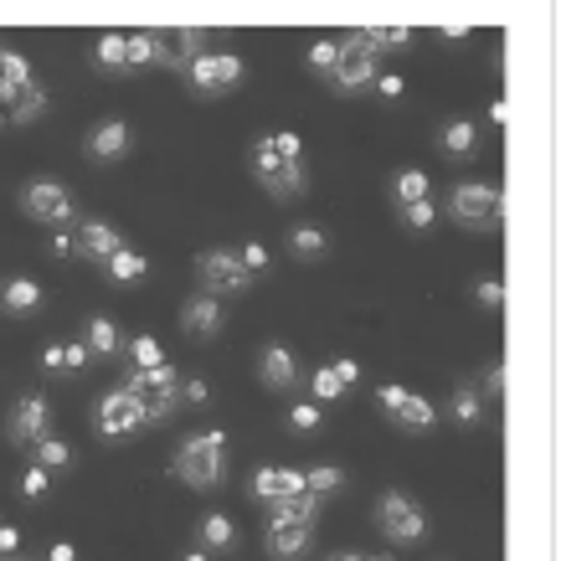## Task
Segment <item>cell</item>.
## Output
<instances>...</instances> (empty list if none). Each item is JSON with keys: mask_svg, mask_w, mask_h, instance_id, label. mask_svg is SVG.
<instances>
[{"mask_svg": "<svg viewBox=\"0 0 561 561\" xmlns=\"http://www.w3.org/2000/svg\"><path fill=\"white\" fill-rule=\"evenodd\" d=\"M248 165H253V175L268 186V196H299V191H305V165H299V160H284V154L273 150L268 135L253 145V160H248Z\"/></svg>", "mask_w": 561, "mask_h": 561, "instance_id": "277c9868", "label": "cell"}, {"mask_svg": "<svg viewBox=\"0 0 561 561\" xmlns=\"http://www.w3.org/2000/svg\"><path fill=\"white\" fill-rule=\"evenodd\" d=\"M99 68H103V72H114V68H124V36H119V32H108V36H99Z\"/></svg>", "mask_w": 561, "mask_h": 561, "instance_id": "1f68e13d", "label": "cell"}, {"mask_svg": "<svg viewBox=\"0 0 561 561\" xmlns=\"http://www.w3.org/2000/svg\"><path fill=\"white\" fill-rule=\"evenodd\" d=\"M196 268H202V284L211 294H238V289H248V278H253V273L242 268L238 253H221V248L196 257Z\"/></svg>", "mask_w": 561, "mask_h": 561, "instance_id": "30bf717a", "label": "cell"}, {"mask_svg": "<svg viewBox=\"0 0 561 561\" xmlns=\"http://www.w3.org/2000/svg\"><path fill=\"white\" fill-rule=\"evenodd\" d=\"M366 36V47L371 51H391V47H408L412 32H402V26H371V32H360Z\"/></svg>", "mask_w": 561, "mask_h": 561, "instance_id": "4316f807", "label": "cell"}, {"mask_svg": "<svg viewBox=\"0 0 561 561\" xmlns=\"http://www.w3.org/2000/svg\"><path fill=\"white\" fill-rule=\"evenodd\" d=\"M454 412H459V423H479V397H474V391H459Z\"/></svg>", "mask_w": 561, "mask_h": 561, "instance_id": "60d3db41", "label": "cell"}, {"mask_svg": "<svg viewBox=\"0 0 561 561\" xmlns=\"http://www.w3.org/2000/svg\"><path fill=\"white\" fill-rule=\"evenodd\" d=\"M309 391H314V402H335V397H341V376L330 371V366H320V371H314V381H309Z\"/></svg>", "mask_w": 561, "mask_h": 561, "instance_id": "836d02e7", "label": "cell"}, {"mask_svg": "<svg viewBox=\"0 0 561 561\" xmlns=\"http://www.w3.org/2000/svg\"><path fill=\"white\" fill-rule=\"evenodd\" d=\"M330 78L341 88H360L376 78V51L366 47V36H345V42H335V68H330Z\"/></svg>", "mask_w": 561, "mask_h": 561, "instance_id": "8992f818", "label": "cell"}, {"mask_svg": "<svg viewBox=\"0 0 561 561\" xmlns=\"http://www.w3.org/2000/svg\"><path fill=\"white\" fill-rule=\"evenodd\" d=\"M62 366H72V371H78V366H88V351H83V345H62Z\"/></svg>", "mask_w": 561, "mask_h": 561, "instance_id": "f6af8a7d", "label": "cell"}, {"mask_svg": "<svg viewBox=\"0 0 561 561\" xmlns=\"http://www.w3.org/2000/svg\"><path fill=\"white\" fill-rule=\"evenodd\" d=\"M181 324H186L191 335H217V324H221V305L211 299V294H202V299H191V305H186Z\"/></svg>", "mask_w": 561, "mask_h": 561, "instance_id": "ffe728a7", "label": "cell"}, {"mask_svg": "<svg viewBox=\"0 0 561 561\" xmlns=\"http://www.w3.org/2000/svg\"><path fill=\"white\" fill-rule=\"evenodd\" d=\"M68 459H72V454H68V443H62V438H51V433H47V438L36 443V469H62Z\"/></svg>", "mask_w": 561, "mask_h": 561, "instance_id": "83f0119b", "label": "cell"}, {"mask_svg": "<svg viewBox=\"0 0 561 561\" xmlns=\"http://www.w3.org/2000/svg\"><path fill=\"white\" fill-rule=\"evenodd\" d=\"M154 36V62L165 68H191L202 57V32H150Z\"/></svg>", "mask_w": 561, "mask_h": 561, "instance_id": "5bb4252c", "label": "cell"}, {"mask_svg": "<svg viewBox=\"0 0 561 561\" xmlns=\"http://www.w3.org/2000/svg\"><path fill=\"white\" fill-rule=\"evenodd\" d=\"M309 546V520H273L268 515V551L278 561H294Z\"/></svg>", "mask_w": 561, "mask_h": 561, "instance_id": "2e32d148", "label": "cell"}, {"mask_svg": "<svg viewBox=\"0 0 561 561\" xmlns=\"http://www.w3.org/2000/svg\"><path fill=\"white\" fill-rule=\"evenodd\" d=\"M402 211H408L412 232H427V227H433V202H412V206H402Z\"/></svg>", "mask_w": 561, "mask_h": 561, "instance_id": "d590c367", "label": "cell"}, {"mask_svg": "<svg viewBox=\"0 0 561 561\" xmlns=\"http://www.w3.org/2000/svg\"><path fill=\"white\" fill-rule=\"evenodd\" d=\"M397 202H402V206L427 202V175L423 171H402V175H397Z\"/></svg>", "mask_w": 561, "mask_h": 561, "instance_id": "f1b7e54d", "label": "cell"}, {"mask_svg": "<svg viewBox=\"0 0 561 561\" xmlns=\"http://www.w3.org/2000/svg\"><path fill=\"white\" fill-rule=\"evenodd\" d=\"M129 360H135V371H154V366H165L154 335H135V341H129Z\"/></svg>", "mask_w": 561, "mask_h": 561, "instance_id": "484cf974", "label": "cell"}, {"mask_svg": "<svg viewBox=\"0 0 561 561\" xmlns=\"http://www.w3.org/2000/svg\"><path fill=\"white\" fill-rule=\"evenodd\" d=\"M263 381H268L273 391H289L294 387V376H299V366H294V351L289 345H263Z\"/></svg>", "mask_w": 561, "mask_h": 561, "instance_id": "ac0fdd59", "label": "cell"}, {"mask_svg": "<svg viewBox=\"0 0 561 561\" xmlns=\"http://www.w3.org/2000/svg\"><path fill=\"white\" fill-rule=\"evenodd\" d=\"M443 150H448V154H469V150H474V124H469V119L448 124V129H443Z\"/></svg>", "mask_w": 561, "mask_h": 561, "instance_id": "4dcf8cb0", "label": "cell"}, {"mask_svg": "<svg viewBox=\"0 0 561 561\" xmlns=\"http://www.w3.org/2000/svg\"><path fill=\"white\" fill-rule=\"evenodd\" d=\"M154 62V36L150 32H135V36H124V72H135V68H150Z\"/></svg>", "mask_w": 561, "mask_h": 561, "instance_id": "cb8c5ba5", "label": "cell"}, {"mask_svg": "<svg viewBox=\"0 0 561 561\" xmlns=\"http://www.w3.org/2000/svg\"><path fill=\"white\" fill-rule=\"evenodd\" d=\"M330 490H341V469H309L305 474V494H330Z\"/></svg>", "mask_w": 561, "mask_h": 561, "instance_id": "e575fe53", "label": "cell"}, {"mask_svg": "<svg viewBox=\"0 0 561 561\" xmlns=\"http://www.w3.org/2000/svg\"><path fill=\"white\" fill-rule=\"evenodd\" d=\"M124 391L135 397V408L145 423H165L175 412V402H181V376H175V366L165 360V366H154V371H129Z\"/></svg>", "mask_w": 561, "mask_h": 561, "instance_id": "7a4b0ae2", "label": "cell"}, {"mask_svg": "<svg viewBox=\"0 0 561 561\" xmlns=\"http://www.w3.org/2000/svg\"><path fill=\"white\" fill-rule=\"evenodd\" d=\"M289 423H294V427H299V433H309V427L320 423V408H314V402H299V408H294V412H289Z\"/></svg>", "mask_w": 561, "mask_h": 561, "instance_id": "f35d334b", "label": "cell"}, {"mask_svg": "<svg viewBox=\"0 0 561 561\" xmlns=\"http://www.w3.org/2000/svg\"><path fill=\"white\" fill-rule=\"evenodd\" d=\"M47 427H51V412L42 397H21L11 408V443H21V448H36L47 438Z\"/></svg>", "mask_w": 561, "mask_h": 561, "instance_id": "7c38bea8", "label": "cell"}, {"mask_svg": "<svg viewBox=\"0 0 561 561\" xmlns=\"http://www.w3.org/2000/svg\"><path fill=\"white\" fill-rule=\"evenodd\" d=\"M47 108V93L32 78L26 57L16 51H0V124H26Z\"/></svg>", "mask_w": 561, "mask_h": 561, "instance_id": "6da1fadb", "label": "cell"}, {"mask_svg": "<svg viewBox=\"0 0 561 561\" xmlns=\"http://www.w3.org/2000/svg\"><path fill=\"white\" fill-rule=\"evenodd\" d=\"M376 408L387 412L391 423L412 427V433H423V427L438 423L433 402H427V397H417V391H408V387H376Z\"/></svg>", "mask_w": 561, "mask_h": 561, "instance_id": "5b68a950", "label": "cell"}, {"mask_svg": "<svg viewBox=\"0 0 561 561\" xmlns=\"http://www.w3.org/2000/svg\"><path fill=\"white\" fill-rule=\"evenodd\" d=\"M186 72L202 93H227L242 83V57H196Z\"/></svg>", "mask_w": 561, "mask_h": 561, "instance_id": "4fadbf2b", "label": "cell"}, {"mask_svg": "<svg viewBox=\"0 0 561 561\" xmlns=\"http://www.w3.org/2000/svg\"><path fill=\"white\" fill-rule=\"evenodd\" d=\"M221 454H227V433H196V438L181 443L175 474L196 490H211V484H221Z\"/></svg>", "mask_w": 561, "mask_h": 561, "instance_id": "3957f363", "label": "cell"}, {"mask_svg": "<svg viewBox=\"0 0 561 561\" xmlns=\"http://www.w3.org/2000/svg\"><path fill=\"white\" fill-rule=\"evenodd\" d=\"M21 206L32 211L36 221H51V227H62V221H72V202H68V191L57 186V181H26V191H21Z\"/></svg>", "mask_w": 561, "mask_h": 561, "instance_id": "ba28073f", "label": "cell"}, {"mask_svg": "<svg viewBox=\"0 0 561 561\" xmlns=\"http://www.w3.org/2000/svg\"><path fill=\"white\" fill-rule=\"evenodd\" d=\"M309 68H314V72L335 68V42H314V51H309Z\"/></svg>", "mask_w": 561, "mask_h": 561, "instance_id": "8d00e7d4", "label": "cell"}, {"mask_svg": "<svg viewBox=\"0 0 561 561\" xmlns=\"http://www.w3.org/2000/svg\"><path fill=\"white\" fill-rule=\"evenodd\" d=\"M202 541L217 546V551H221V546H232V520H227V515H206V520H202Z\"/></svg>", "mask_w": 561, "mask_h": 561, "instance_id": "d6a6232c", "label": "cell"}, {"mask_svg": "<svg viewBox=\"0 0 561 561\" xmlns=\"http://www.w3.org/2000/svg\"><path fill=\"white\" fill-rule=\"evenodd\" d=\"M423 505L417 500H408L402 490H387L381 494V530H387L391 541H417L423 536Z\"/></svg>", "mask_w": 561, "mask_h": 561, "instance_id": "52a82bcc", "label": "cell"}, {"mask_svg": "<svg viewBox=\"0 0 561 561\" xmlns=\"http://www.w3.org/2000/svg\"><path fill=\"white\" fill-rule=\"evenodd\" d=\"M376 88H381V93H387V99H402V78H376Z\"/></svg>", "mask_w": 561, "mask_h": 561, "instance_id": "c3c4849f", "label": "cell"}, {"mask_svg": "<svg viewBox=\"0 0 561 561\" xmlns=\"http://www.w3.org/2000/svg\"><path fill=\"white\" fill-rule=\"evenodd\" d=\"M42 366H47V371H62V345H47V351H42Z\"/></svg>", "mask_w": 561, "mask_h": 561, "instance_id": "7dc6e473", "label": "cell"}, {"mask_svg": "<svg viewBox=\"0 0 561 561\" xmlns=\"http://www.w3.org/2000/svg\"><path fill=\"white\" fill-rule=\"evenodd\" d=\"M474 294H479V305H490V309H494V305H505V289H500L494 278H484V284H479Z\"/></svg>", "mask_w": 561, "mask_h": 561, "instance_id": "7bdbcfd3", "label": "cell"}, {"mask_svg": "<svg viewBox=\"0 0 561 561\" xmlns=\"http://www.w3.org/2000/svg\"><path fill=\"white\" fill-rule=\"evenodd\" d=\"M314 505H320L314 494H294V500H278L268 511H273V520H309L314 526Z\"/></svg>", "mask_w": 561, "mask_h": 561, "instance_id": "d4e9b609", "label": "cell"}, {"mask_svg": "<svg viewBox=\"0 0 561 561\" xmlns=\"http://www.w3.org/2000/svg\"><path fill=\"white\" fill-rule=\"evenodd\" d=\"M253 494L263 500V505L294 500V494H305V474H299V469H257V474H253Z\"/></svg>", "mask_w": 561, "mask_h": 561, "instance_id": "9a60e30c", "label": "cell"}, {"mask_svg": "<svg viewBox=\"0 0 561 561\" xmlns=\"http://www.w3.org/2000/svg\"><path fill=\"white\" fill-rule=\"evenodd\" d=\"M16 541H21L16 530H11V526H0V551H16Z\"/></svg>", "mask_w": 561, "mask_h": 561, "instance_id": "f907efd6", "label": "cell"}, {"mask_svg": "<svg viewBox=\"0 0 561 561\" xmlns=\"http://www.w3.org/2000/svg\"><path fill=\"white\" fill-rule=\"evenodd\" d=\"M181 397H186V402H206L211 391H206V381H186V387H181Z\"/></svg>", "mask_w": 561, "mask_h": 561, "instance_id": "bcb514c9", "label": "cell"}, {"mask_svg": "<svg viewBox=\"0 0 561 561\" xmlns=\"http://www.w3.org/2000/svg\"><path fill=\"white\" fill-rule=\"evenodd\" d=\"M454 217H459L463 227H490V221L500 217V191L484 186V181H463V186L454 191Z\"/></svg>", "mask_w": 561, "mask_h": 561, "instance_id": "9c48e42d", "label": "cell"}, {"mask_svg": "<svg viewBox=\"0 0 561 561\" xmlns=\"http://www.w3.org/2000/svg\"><path fill=\"white\" fill-rule=\"evenodd\" d=\"M51 561H78V551H72L68 541H57V546H51Z\"/></svg>", "mask_w": 561, "mask_h": 561, "instance_id": "681fc988", "label": "cell"}, {"mask_svg": "<svg viewBox=\"0 0 561 561\" xmlns=\"http://www.w3.org/2000/svg\"><path fill=\"white\" fill-rule=\"evenodd\" d=\"M273 139V150L284 154V160H299V135H289V129H284V135H268Z\"/></svg>", "mask_w": 561, "mask_h": 561, "instance_id": "b9f144b4", "label": "cell"}, {"mask_svg": "<svg viewBox=\"0 0 561 561\" xmlns=\"http://www.w3.org/2000/svg\"><path fill=\"white\" fill-rule=\"evenodd\" d=\"M88 356H119V330L108 320H88V341H83Z\"/></svg>", "mask_w": 561, "mask_h": 561, "instance_id": "7402d4cb", "label": "cell"}, {"mask_svg": "<svg viewBox=\"0 0 561 561\" xmlns=\"http://www.w3.org/2000/svg\"><path fill=\"white\" fill-rule=\"evenodd\" d=\"M129 150V129H124L119 119H103L93 135H88V154L93 160H119V154Z\"/></svg>", "mask_w": 561, "mask_h": 561, "instance_id": "d6986e66", "label": "cell"}, {"mask_svg": "<svg viewBox=\"0 0 561 561\" xmlns=\"http://www.w3.org/2000/svg\"><path fill=\"white\" fill-rule=\"evenodd\" d=\"M294 257H324V227H294Z\"/></svg>", "mask_w": 561, "mask_h": 561, "instance_id": "f546056e", "label": "cell"}, {"mask_svg": "<svg viewBox=\"0 0 561 561\" xmlns=\"http://www.w3.org/2000/svg\"><path fill=\"white\" fill-rule=\"evenodd\" d=\"M47 469H36V463H32V469H26V479H21V490H26V494H32V500H42V494H47Z\"/></svg>", "mask_w": 561, "mask_h": 561, "instance_id": "74e56055", "label": "cell"}, {"mask_svg": "<svg viewBox=\"0 0 561 561\" xmlns=\"http://www.w3.org/2000/svg\"><path fill=\"white\" fill-rule=\"evenodd\" d=\"M145 268H150V263H145L135 248H119V253L108 257V278H114V284H135V278H145Z\"/></svg>", "mask_w": 561, "mask_h": 561, "instance_id": "603a6c76", "label": "cell"}, {"mask_svg": "<svg viewBox=\"0 0 561 561\" xmlns=\"http://www.w3.org/2000/svg\"><path fill=\"white\" fill-rule=\"evenodd\" d=\"M335 561H366V557H335Z\"/></svg>", "mask_w": 561, "mask_h": 561, "instance_id": "816d5d0a", "label": "cell"}, {"mask_svg": "<svg viewBox=\"0 0 561 561\" xmlns=\"http://www.w3.org/2000/svg\"><path fill=\"white\" fill-rule=\"evenodd\" d=\"M242 268L248 273H257V268H268V248H257V242H248V248H242Z\"/></svg>", "mask_w": 561, "mask_h": 561, "instance_id": "ab89813d", "label": "cell"}, {"mask_svg": "<svg viewBox=\"0 0 561 561\" xmlns=\"http://www.w3.org/2000/svg\"><path fill=\"white\" fill-rule=\"evenodd\" d=\"M0 305H5V314H32L42 305V289H36L32 278H11L5 294H0Z\"/></svg>", "mask_w": 561, "mask_h": 561, "instance_id": "44dd1931", "label": "cell"}, {"mask_svg": "<svg viewBox=\"0 0 561 561\" xmlns=\"http://www.w3.org/2000/svg\"><path fill=\"white\" fill-rule=\"evenodd\" d=\"M124 242H119V232L108 227V221H83L78 227V253L83 257H99V263H108V257L119 253Z\"/></svg>", "mask_w": 561, "mask_h": 561, "instance_id": "e0dca14e", "label": "cell"}, {"mask_svg": "<svg viewBox=\"0 0 561 561\" xmlns=\"http://www.w3.org/2000/svg\"><path fill=\"white\" fill-rule=\"evenodd\" d=\"M139 427H145V417H139L129 391H108V397L99 402V433L103 438H135Z\"/></svg>", "mask_w": 561, "mask_h": 561, "instance_id": "8fae6325", "label": "cell"}, {"mask_svg": "<svg viewBox=\"0 0 561 561\" xmlns=\"http://www.w3.org/2000/svg\"><path fill=\"white\" fill-rule=\"evenodd\" d=\"M330 371L341 376V387H351V381H360V366H356V360H335Z\"/></svg>", "mask_w": 561, "mask_h": 561, "instance_id": "ee69618b", "label": "cell"}]
</instances>
